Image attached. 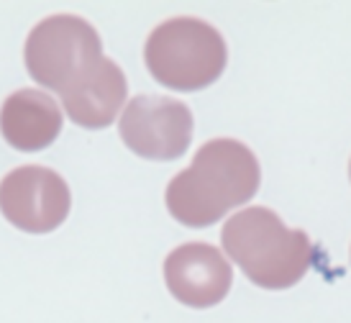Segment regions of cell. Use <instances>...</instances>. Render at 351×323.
<instances>
[{"mask_svg": "<svg viewBox=\"0 0 351 323\" xmlns=\"http://www.w3.org/2000/svg\"><path fill=\"white\" fill-rule=\"evenodd\" d=\"M259 162L236 139H213L197 149L193 165L167 185V208L190 228L221 221L231 208L244 206L259 190Z\"/></svg>", "mask_w": 351, "mask_h": 323, "instance_id": "1", "label": "cell"}, {"mask_svg": "<svg viewBox=\"0 0 351 323\" xmlns=\"http://www.w3.org/2000/svg\"><path fill=\"white\" fill-rule=\"evenodd\" d=\"M223 252L264 290H285L300 283L313 262L305 231L287 228L269 208L254 206L231 215L221 231Z\"/></svg>", "mask_w": 351, "mask_h": 323, "instance_id": "2", "label": "cell"}, {"mask_svg": "<svg viewBox=\"0 0 351 323\" xmlns=\"http://www.w3.org/2000/svg\"><path fill=\"white\" fill-rule=\"evenodd\" d=\"M144 59L156 82L190 93L208 88L221 77L228 51L215 26L180 16L152 31L144 47Z\"/></svg>", "mask_w": 351, "mask_h": 323, "instance_id": "3", "label": "cell"}, {"mask_svg": "<svg viewBox=\"0 0 351 323\" xmlns=\"http://www.w3.org/2000/svg\"><path fill=\"white\" fill-rule=\"evenodd\" d=\"M26 67L41 88L62 93L103 59L98 31L80 16H49L26 39Z\"/></svg>", "mask_w": 351, "mask_h": 323, "instance_id": "4", "label": "cell"}, {"mask_svg": "<svg viewBox=\"0 0 351 323\" xmlns=\"http://www.w3.org/2000/svg\"><path fill=\"white\" fill-rule=\"evenodd\" d=\"M121 139L134 154L156 162L182 157L193 139V113L165 95H136L123 108Z\"/></svg>", "mask_w": 351, "mask_h": 323, "instance_id": "5", "label": "cell"}, {"mask_svg": "<svg viewBox=\"0 0 351 323\" xmlns=\"http://www.w3.org/2000/svg\"><path fill=\"white\" fill-rule=\"evenodd\" d=\"M69 206V187L54 169L34 165L19 167L0 180V211L21 231H54L64 224Z\"/></svg>", "mask_w": 351, "mask_h": 323, "instance_id": "6", "label": "cell"}, {"mask_svg": "<svg viewBox=\"0 0 351 323\" xmlns=\"http://www.w3.org/2000/svg\"><path fill=\"white\" fill-rule=\"evenodd\" d=\"M165 280L180 303L190 308H210L228 295L234 272L215 246L193 241L169 252L165 259Z\"/></svg>", "mask_w": 351, "mask_h": 323, "instance_id": "7", "label": "cell"}, {"mask_svg": "<svg viewBox=\"0 0 351 323\" xmlns=\"http://www.w3.org/2000/svg\"><path fill=\"white\" fill-rule=\"evenodd\" d=\"M126 75L113 59L103 57L98 64L80 75L59 93L67 116L82 128H106L126 108Z\"/></svg>", "mask_w": 351, "mask_h": 323, "instance_id": "8", "label": "cell"}, {"mask_svg": "<svg viewBox=\"0 0 351 323\" xmlns=\"http://www.w3.org/2000/svg\"><path fill=\"white\" fill-rule=\"evenodd\" d=\"M62 108L44 90L23 88L5 98L0 108L3 139L19 152L47 149L62 131Z\"/></svg>", "mask_w": 351, "mask_h": 323, "instance_id": "9", "label": "cell"}, {"mask_svg": "<svg viewBox=\"0 0 351 323\" xmlns=\"http://www.w3.org/2000/svg\"><path fill=\"white\" fill-rule=\"evenodd\" d=\"M349 172H351V167H349Z\"/></svg>", "mask_w": 351, "mask_h": 323, "instance_id": "10", "label": "cell"}]
</instances>
